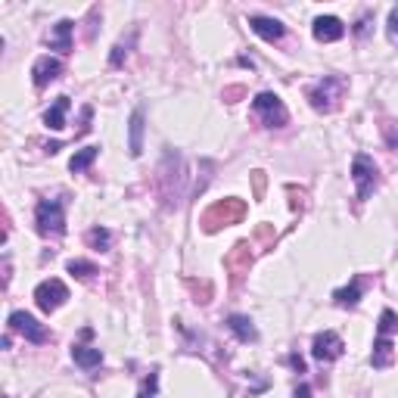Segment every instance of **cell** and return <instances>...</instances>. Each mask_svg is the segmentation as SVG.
<instances>
[{
    "label": "cell",
    "instance_id": "obj_1",
    "mask_svg": "<svg viewBox=\"0 0 398 398\" xmlns=\"http://www.w3.org/2000/svg\"><path fill=\"white\" fill-rule=\"evenodd\" d=\"M243 215H246V203L236 199V196H228V199H218L215 206H209L203 215V230L206 234H215L221 228H230V224H240Z\"/></svg>",
    "mask_w": 398,
    "mask_h": 398
},
{
    "label": "cell",
    "instance_id": "obj_2",
    "mask_svg": "<svg viewBox=\"0 0 398 398\" xmlns=\"http://www.w3.org/2000/svg\"><path fill=\"white\" fill-rule=\"evenodd\" d=\"M252 109H255V115L265 122V128H283V124L289 122V112L277 93H268V91L258 93V97L252 100Z\"/></svg>",
    "mask_w": 398,
    "mask_h": 398
},
{
    "label": "cell",
    "instance_id": "obj_3",
    "mask_svg": "<svg viewBox=\"0 0 398 398\" xmlns=\"http://www.w3.org/2000/svg\"><path fill=\"white\" fill-rule=\"evenodd\" d=\"M34 221H38V230L44 236H59L65 230V212L59 199H41L38 209H34Z\"/></svg>",
    "mask_w": 398,
    "mask_h": 398
},
{
    "label": "cell",
    "instance_id": "obj_4",
    "mask_svg": "<svg viewBox=\"0 0 398 398\" xmlns=\"http://www.w3.org/2000/svg\"><path fill=\"white\" fill-rule=\"evenodd\" d=\"M342 91H346V81L333 78V75H327L324 81H318V87H311V91H308V100H311V106L318 112H330V109H336Z\"/></svg>",
    "mask_w": 398,
    "mask_h": 398
},
{
    "label": "cell",
    "instance_id": "obj_5",
    "mask_svg": "<svg viewBox=\"0 0 398 398\" xmlns=\"http://www.w3.org/2000/svg\"><path fill=\"white\" fill-rule=\"evenodd\" d=\"M352 177H355V187H358V199H367L379 181L377 165H373V159L367 156V153H358V156L352 159Z\"/></svg>",
    "mask_w": 398,
    "mask_h": 398
},
{
    "label": "cell",
    "instance_id": "obj_6",
    "mask_svg": "<svg viewBox=\"0 0 398 398\" xmlns=\"http://www.w3.org/2000/svg\"><path fill=\"white\" fill-rule=\"evenodd\" d=\"M69 299V287H65L63 280H56V277H50V280H44L38 289H34V302H38L41 311H56L63 302Z\"/></svg>",
    "mask_w": 398,
    "mask_h": 398
},
{
    "label": "cell",
    "instance_id": "obj_7",
    "mask_svg": "<svg viewBox=\"0 0 398 398\" xmlns=\"http://www.w3.org/2000/svg\"><path fill=\"white\" fill-rule=\"evenodd\" d=\"M342 352H346V342H342V336L333 333V330H324V333H318V336H314V342H311V355L318 361H324V364L342 358Z\"/></svg>",
    "mask_w": 398,
    "mask_h": 398
},
{
    "label": "cell",
    "instance_id": "obj_8",
    "mask_svg": "<svg viewBox=\"0 0 398 398\" xmlns=\"http://www.w3.org/2000/svg\"><path fill=\"white\" fill-rule=\"evenodd\" d=\"M249 265H252V246L249 243H236L228 252V258H224V268L230 271V283L234 287H240L243 277L249 274Z\"/></svg>",
    "mask_w": 398,
    "mask_h": 398
},
{
    "label": "cell",
    "instance_id": "obj_9",
    "mask_svg": "<svg viewBox=\"0 0 398 398\" xmlns=\"http://www.w3.org/2000/svg\"><path fill=\"white\" fill-rule=\"evenodd\" d=\"M10 330L22 333L28 342H34V346H41V342L50 340V333H47V327H44V324H38V320H34L28 311H13V314H10Z\"/></svg>",
    "mask_w": 398,
    "mask_h": 398
},
{
    "label": "cell",
    "instance_id": "obj_10",
    "mask_svg": "<svg viewBox=\"0 0 398 398\" xmlns=\"http://www.w3.org/2000/svg\"><path fill=\"white\" fill-rule=\"evenodd\" d=\"M63 75V63L56 56H41L38 63L32 65V81L34 87H47L50 81H56Z\"/></svg>",
    "mask_w": 398,
    "mask_h": 398
},
{
    "label": "cell",
    "instance_id": "obj_11",
    "mask_svg": "<svg viewBox=\"0 0 398 398\" xmlns=\"http://www.w3.org/2000/svg\"><path fill=\"white\" fill-rule=\"evenodd\" d=\"M311 32H314L318 41L330 44V41H340L342 34H346V25H342V19H336V16H318Z\"/></svg>",
    "mask_w": 398,
    "mask_h": 398
},
{
    "label": "cell",
    "instance_id": "obj_12",
    "mask_svg": "<svg viewBox=\"0 0 398 398\" xmlns=\"http://www.w3.org/2000/svg\"><path fill=\"white\" fill-rule=\"evenodd\" d=\"M249 28H252L258 38H265V41H280L283 34H287L283 22L271 19V16H249Z\"/></svg>",
    "mask_w": 398,
    "mask_h": 398
},
{
    "label": "cell",
    "instance_id": "obj_13",
    "mask_svg": "<svg viewBox=\"0 0 398 398\" xmlns=\"http://www.w3.org/2000/svg\"><path fill=\"white\" fill-rule=\"evenodd\" d=\"M228 327H230V333H234L240 342H255V340H258V330H255V324L246 318V314H230Z\"/></svg>",
    "mask_w": 398,
    "mask_h": 398
},
{
    "label": "cell",
    "instance_id": "obj_14",
    "mask_svg": "<svg viewBox=\"0 0 398 398\" xmlns=\"http://www.w3.org/2000/svg\"><path fill=\"white\" fill-rule=\"evenodd\" d=\"M392 361H395V346H392V340L389 336H379L377 342H373V355H371V364L373 367H389Z\"/></svg>",
    "mask_w": 398,
    "mask_h": 398
},
{
    "label": "cell",
    "instance_id": "obj_15",
    "mask_svg": "<svg viewBox=\"0 0 398 398\" xmlns=\"http://www.w3.org/2000/svg\"><path fill=\"white\" fill-rule=\"evenodd\" d=\"M128 150H131V156H140V153H144V109H134V115H131Z\"/></svg>",
    "mask_w": 398,
    "mask_h": 398
},
{
    "label": "cell",
    "instance_id": "obj_16",
    "mask_svg": "<svg viewBox=\"0 0 398 398\" xmlns=\"http://www.w3.org/2000/svg\"><path fill=\"white\" fill-rule=\"evenodd\" d=\"M50 47L53 50H63V53L72 50V19L56 22V28H53V34H50Z\"/></svg>",
    "mask_w": 398,
    "mask_h": 398
},
{
    "label": "cell",
    "instance_id": "obj_17",
    "mask_svg": "<svg viewBox=\"0 0 398 398\" xmlns=\"http://www.w3.org/2000/svg\"><path fill=\"white\" fill-rule=\"evenodd\" d=\"M72 358H75V364L85 367V371H93V367L103 364V352H100V349H91V346H75Z\"/></svg>",
    "mask_w": 398,
    "mask_h": 398
},
{
    "label": "cell",
    "instance_id": "obj_18",
    "mask_svg": "<svg viewBox=\"0 0 398 398\" xmlns=\"http://www.w3.org/2000/svg\"><path fill=\"white\" fill-rule=\"evenodd\" d=\"M65 112H69V97H56V103L47 109L44 115V124L53 131H63L65 128Z\"/></svg>",
    "mask_w": 398,
    "mask_h": 398
},
{
    "label": "cell",
    "instance_id": "obj_19",
    "mask_svg": "<svg viewBox=\"0 0 398 398\" xmlns=\"http://www.w3.org/2000/svg\"><path fill=\"white\" fill-rule=\"evenodd\" d=\"M333 299H336V305H342V308H355L361 299V277H355L346 289H336Z\"/></svg>",
    "mask_w": 398,
    "mask_h": 398
},
{
    "label": "cell",
    "instance_id": "obj_20",
    "mask_svg": "<svg viewBox=\"0 0 398 398\" xmlns=\"http://www.w3.org/2000/svg\"><path fill=\"white\" fill-rule=\"evenodd\" d=\"M97 156H100V146H85V150H78L72 159H69V171H75V175H78V171H85Z\"/></svg>",
    "mask_w": 398,
    "mask_h": 398
},
{
    "label": "cell",
    "instance_id": "obj_21",
    "mask_svg": "<svg viewBox=\"0 0 398 398\" xmlns=\"http://www.w3.org/2000/svg\"><path fill=\"white\" fill-rule=\"evenodd\" d=\"M69 274L87 280V277L97 274V265H91V261H85V258H72V261H69Z\"/></svg>",
    "mask_w": 398,
    "mask_h": 398
},
{
    "label": "cell",
    "instance_id": "obj_22",
    "mask_svg": "<svg viewBox=\"0 0 398 398\" xmlns=\"http://www.w3.org/2000/svg\"><path fill=\"white\" fill-rule=\"evenodd\" d=\"M87 243H91L93 249H109L112 234L106 228H93V230H87Z\"/></svg>",
    "mask_w": 398,
    "mask_h": 398
},
{
    "label": "cell",
    "instance_id": "obj_23",
    "mask_svg": "<svg viewBox=\"0 0 398 398\" xmlns=\"http://www.w3.org/2000/svg\"><path fill=\"white\" fill-rule=\"evenodd\" d=\"M379 336H389V333H395L398 330V314L395 311H389V308H386L383 314H379Z\"/></svg>",
    "mask_w": 398,
    "mask_h": 398
},
{
    "label": "cell",
    "instance_id": "obj_24",
    "mask_svg": "<svg viewBox=\"0 0 398 398\" xmlns=\"http://www.w3.org/2000/svg\"><path fill=\"white\" fill-rule=\"evenodd\" d=\"M156 392H159V377H156V373H150V377L144 379V386H140L137 398H156Z\"/></svg>",
    "mask_w": 398,
    "mask_h": 398
},
{
    "label": "cell",
    "instance_id": "obj_25",
    "mask_svg": "<svg viewBox=\"0 0 398 398\" xmlns=\"http://www.w3.org/2000/svg\"><path fill=\"white\" fill-rule=\"evenodd\" d=\"M389 41H395V44H398V7L389 13Z\"/></svg>",
    "mask_w": 398,
    "mask_h": 398
},
{
    "label": "cell",
    "instance_id": "obj_26",
    "mask_svg": "<svg viewBox=\"0 0 398 398\" xmlns=\"http://www.w3.org/2000/svg\"><path fill=\"white\" fill-rule=\"evenodd\" d=\"M128 56V47L124 44H115V50H112V56H109V63L112 65H122V59Z\"/></svg>",
    "mask_w": 398,
    "mask_h": 398
},
{
    "label": "cell",
    "instance_id": "obj_27",
    "mask_svg": "<svg viewBox=\"0 0 398 398\" xmlns=\"http://www.w3.org/2000/svg\"><path fill=\"white\" fill-rule=\"evenodd\" d=\"M255 236H258V240H261V243H271V240H274V230H271V228H268V224H261V228H258V230H255Z\"/></svg>",
    "mask_w": 398,
    "mask_h": 398
},
{
    "label": "cell",
    "instance_id": "obj_28",
    "mask_svg": "<svg viewBox=\"0 0 398 398\" xmlns=\"http://www.w3.org/2000/svg\"><path fill=\"white\" fill-rule=\"evenodd\" d=\"M252 181H255V193L261 196V190H265V171H252Z\"/></svg>",
    "mask_w": 398,
    "mask_h": 398
},
{
    "label": "cell",
    "instance_id": "obj_29",
    "mask_svg": "<svg viewBox=\"0 0 398 398\" xmlns=\"http://www.w3.org/2000/svg\"><path fill=\"white\" fill-rule=\"evenodd\" d=\"M289 364H293L299 373H305V364H302V358H296V355H293V358H289Z\"/></svg>",
    "mask_w": 398,
    "mask_h": 398
},
{
    "label": "cell",
    "instance_id": "obj_30",
    "mask_svg": "<svg viewBox=\"0 0 398 398\" xmlns=\"http://www.w3.org/2000/svg\"><path fill=\"white\" fill-rule=\"evenodd\" d=\"M296 398H308V386H302V389H296Z\"/></svg>",
    "mask_w": 398,
    "mask_h": 398
}]
</instances>
